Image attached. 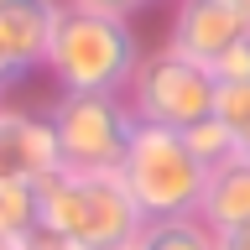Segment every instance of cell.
Masks as SVG:
<instances>
[{"label":"cell","mask_w":250,"mask_h":250,"mask_svg":"<svg viewBox=\"0 0 250 250\" xmlns=\"http://www.w3.org/2000/svg\"><path fill=\"white\" fill-rule=\"evenodd\" d=\"M141 208L130 203L120 172L58 167L37 183V240L58 250H130L141 234Z\"/></svg>","instance_id":"6da1fadb"},{"label":"cell","mask_w":250,"mask_h":250,"mask_svg":"<svg viewBox=\"0 0 250 250\" xmlns=\"http://www.w3.org/2000/svg\"><path fill=\"white\" fill-rule=\"evenodd\" d=\"M141 52L146 47L130 21H109V16L62 5L42 73L58 83V94H125Z\"/></svg>","instance_id":"7a4b0ae2"},{"label":"cell","mask_w":250,"mask_h":250,"mask_svg":"<svg viewBox=\"0 0 250 250\" xmlns=\"http://www.w3.org/2000/svg\"><path fill=\"white\" fill-rule=\"evenodd\" d=\"M198 156L188 151V141L177 130H156V125H136V136L125 146L120 183L130 193V203L141 208V219H188L198 214L203 198Z\"/></svg>","instance_id":"3957f363"},{"label":"cell","mask_w":250,"mask_h":250,"mask_svg":"<svg viewBox=\"0 0 250 250\" xmlns=\"http://www.w3.org/2000/svg\"><path fill=\"white\" fill-rule=\"evenodd\" d=\"M214 73L203 62L172 52L167 42L141 52L136 73L125 83V104L136 115V125H156V130H193L214 115Z\"/></svg>","instance_id":"277c9868"},{"label":"cell","mask_w":250,"mask_h":250,"mask_svg":"<svg viewBox=\"0 0 250 250\" xmlns=\"http://www.w3.org/2000/svg\"><path fill=\"white\" fill-rule=\"evenodd\" d=\"M47 125L58 141V167L73 172H120L136 136L125 94H58L47 104Z\"/></svg>","instance_id":"5b68a950"},{"label":"cell","mask_w":250,"mask_h":250,"mask_svg":"<svg viewBox=\"0 0 250 250\" xmlns=\"http://www.w3.org/2000/svg\"><path fill=\"white\" fill-rule=\"evenodd\" d=\"M68 0H0V99L21 78L47 68L52 26Z\"/></svg>","instance_id":"8992f818"},{"label":"cell","mask_w":250,"mask_h":250,"mask_svg":"<svg viewBox=\"0 0 250 250\" xmlns=\"http://www.w3.org/2000/svg\"><path fill=\"white\" fill-rule=\"evenodd\" d=\"M52 172H58V141L47 109L0 99V188H37Z\"/></svg>","instance_id":"52a82bcc"},{"label":"cell","mask_w":250,"mask_h":250,"mask_svg":"<svg viewBox=\"0 0 250 250\" xmlns=\"http://www.w3.org/2000/svg\"><path fill=\"white\" fill-rule=\"evenodd\" d=\"M245 37H250V16L229 11L224 0H172L167 11V47L203 68H214Z\"/></svg>","instance_id":"ba28073f"},{"label":"cell","mask_w":250,"mask_h":250,"mask_svg":"<svg viewBox=\"0 0 250 250\" xmlns=\"http://www.w3.org/2000/svg\"><path fill=\"white\" fill-rule=\"evenodd\" d=\"M208 229H234V224H250V146L229 156V162H219L208 167L203 177V198H198V214Z\"/></svg>","instance_id":"9c48e42d"},{"label":"cell","mask_w":250,"mask_h":250,"mask_svg":"<svg viewBox=\"0 0 250 250\" xmlns=\"http://www.w3.org/2000/svg\"><path fill=\"white\" fill-rule=\"evenodd\" d=\"M130 250H214V229L203 219H146Z\"/></svg>","instance_id":"30bf717a"},{"label":"cell","mask_w":250,"mask_h":250,"mask_svg":"<svg viewBox=\"0 0 250 250\" xmlns=\"http://www.w3.org/2000/svg\"><path fill=\"white\" fill-rule=\"evenodd\" d=\"M183 141H188V151L198 156V167H203V172L219 167V162H229V156L240 151V141H234L229 130L214 120V115H208L203 125H193V130H183Z\"/></svg>","instance_id":"8fae6325"},{"label":"cell","mask_w":250,"mask_h":250,"mask_svg":"<svg viewBox=\"0 0 250 250\" xmlns=\"http://www.w3.org/2000/svg\"><path fill=\"white\" fill-rule=\"evenodd\" d=\"M214 120L240 146H250V83H219L214 89Z\"/></svg>","instance_id":"7c38bea8"},{"label":"cell","mask_w":250,"mask_h":250,"mask_svg":"<svg viewBox=\"0 0 250 250\" xmlns=\"http://www.w3.org/2000/svg\"><path fill=\"white\" fill-rule=\"evenodd\" d=\"M37 234V188H0V240Z\"/></svg>","instance_id":"4fadbf2b"},{"label":"cell","mask_w":250,"mask_h":250,"mask_svg":"<svg viewBox=\"0 0 250 250\" xmlns=\"http://www.w3.org/2000/svg\"><path fill=\"white\" fill-rule=\"evenodd\" d=\"M208 73H214V83H250V37H245V42H234Z\"/></svg>","instance_id":"5bb4252c"},{"label":"cell","mask_w":250,"mask_h":250,"mask_svg":"<svg viewBox=\"0 0 250 250\" xmlns=\"http://www.w3.org/2000/svg\"><path fill=\"white\" fill-rule=\"evenodd\" d=\"M78 11H94V16H109V21H130L136 11H146L151 0H68Z\"/></svg>","instance_id":"9a60e30c"},{"label":"cell","mask_w":250,"mask_h":250,"mask_svg":"<svg viewBox=\"0 0 250 250\" xmlns=\"http://www.w3.org/2000/svg\"><path fill=\"white\" fill-rule=\"evenodd\" d=\"M214 250H250V224H234V229L214 234Z\"/></svg>","instance_id":"2e32d148"},{"label":"cell","mask_w":250,"mask_h":250,"mask_svg":"<svg viewBox=\"0 0 250 250\" xmlns=\"http://www.w3.org/2000/svg\"><path fill=\"white\" fill-rule=\"evenodd\" d=\"M0 250H47L37 234H21V240H0Z\"/></svg>","instance_id":"e0dca14e"},{"label":"cell","mask_w":250,"mask_h":250,"mask_svg":"<svg viewBox=\"0 0 250 250\" xmlns=\"http://www.w3.org/2000/svg\"><path fill=\"white\" fill-rule=\"evenodd\" d=\"M229 11H240V16H250V0H224Z\"/></svg>","instance_id":"ac0fdd59"},{"label":"cell","mask_w":250,"mask_h":250,"mask_svg":"<svg viewBox=\"0 0 250 250\" xmlns=\"http://www.w3.org/2000/svg\"><path fill=\"white\" fill-rule=\"evenodd\" d=\"M47 250H58V245H47Z\"/></svg>","instance_id":"d6986e66"}]
</instances>
